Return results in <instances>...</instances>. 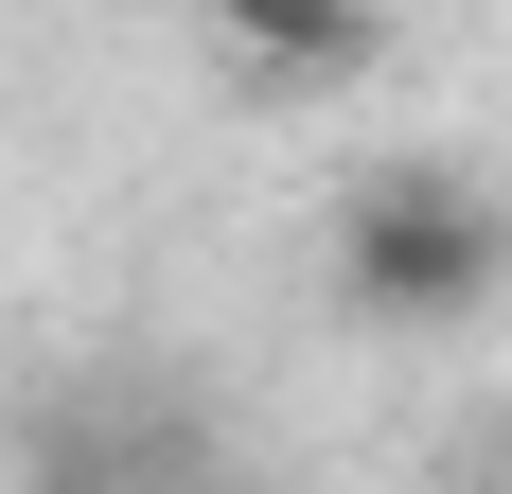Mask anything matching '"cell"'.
Instances as JSON below:
<instances>
[{
	"label": "cell",
	"instance_id": "cell-1",
	"mask_svg": "<svg viewBox=\"0 0 512 494\" xmlns=\"http://www.w3.org/2000/svg\"><path fill=\"white\" fill-rule=\"evenodd\" d=\"M318 265H336V300L371 336H460L477 300L512 283V195L477 159H371L336 195V230H318Z\"/></svg>",
	"mask_w": 512,
	"mask_h": 494
},
{
	"label": "cell",
	"instance_id": "cell-3",
	"mask_svg": "<svg viewBox=\"0 0 512 494\" xmlns=\"http://www.w3.org/2000/svg\"><path fill=\"white\" fill-rule=\"evenodd\" d=\"M36 494H159V424L142 406H53L36 424Z\"/></svg>",
	"mask_w": 512,
	"mask_h": 494
},
{
	"label": "cell",
	"instance_id": "cell-2",
	"mask_svg": "<svg viewBox=\"0 0 512 494\" xmlns=\"http://www.w3.org/2000/svg\"><path fill=\"white\" fill-rule=\"evenodd\" d=\"M212 53H248V71H283V89H318V71H354L371 53V0H195Z\"/></svg>",
	"mask_w": 512,
	"mask_h": 494
}]
</instances>
